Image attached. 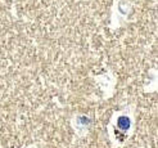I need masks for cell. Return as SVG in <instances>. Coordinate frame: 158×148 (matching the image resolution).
<instances>
[{
    "label": "cell",
    "mask_w": 158,
    "mask_h": 148,
    "mask_svg": "<svg viewBox=\"0 0 158 148\" xmlns=\"http://www.w3.org/2000/svg\"><path fill=\"white\" fill-rule=\"evenodd\" d=\"M118 125H120L122 129H127L130 126V120L127 117H121L118 120Z\"/></svg>",
    "instance_id": "obj_1"
}]
</instances>
